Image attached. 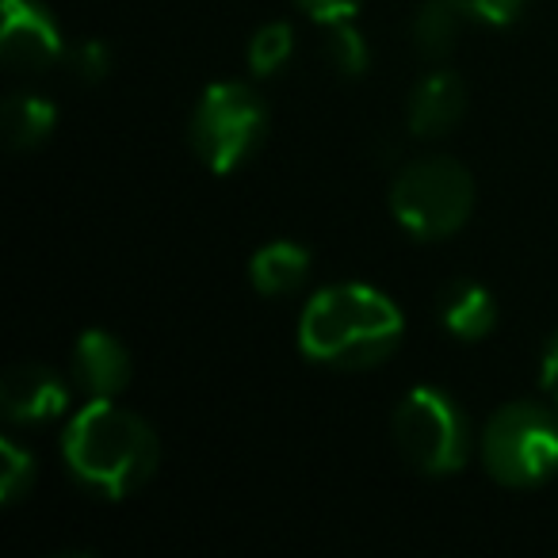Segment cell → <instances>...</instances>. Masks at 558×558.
Masks as SVG:
<instances>
[{
	"label": "cell",
	"instance_id": "18",
	"mask_svg": "<svg viewBox=\"0 0 558 558\" xmlns=\"http://www.w3.org/2000/svg\"><path fill=\"white\" fill-rule=\"evenodd\" d=\"M70 70L77 73V81L96 85V81H104V77H108V70H111V47H108V43H100V39H85L81 47H73Z\"/></svg>",
	"mask_w": 558,
	"mask_h": 558
},
{
	"label": "cell",
	"instance_id": "17",
	"mask_svg": "<svg viewBox=\"0 0 558 558\" xmlns=\"http://www.w3.org/2000/svg\"><path fill=\"white\" fill-rule=\"evenodd\" d=\"M35 482V459L16 440H0V501L16 505Z\"/></svg>",
	"mask_w": 558,
	"mask_h": 558
},
{
	"label": "cell",
	"instance_id": "1",
	"mask_svg": "<svg viewBox=\"0 0 558 558\" xmlns=\"http://www.w3.org/2000/svg\"><path fill=\"white\" fill-rule=\"evenodd\" d=\"M62 456L81 486L119 501L157 471V436L138 413L116 405V398H88L85 410L65 425Z\"/></svg>",
	"mask_w": 558,
	"mask_h": 558
},
{
	"label": "cell",
	"instance_id": "14",
	"mask_svg": "<svg viewBox=\"0 0 558 558\" xmlns=\"http://www.w3.org/2000/svg\"><path fill=\"white\" fill-rule=\"evenodd\" d=\"M463 20H466V12L459 0H425L417 9V16H413V47L425 58L451 54Z\"/></svg>",
	"mask_w": 558,
	"mask_h": 558
},
{
	"label": "cell",
	"instance_id": "16",
	"mask_svg": "<svg viewBox=\"0 0 558 558\" xmlns=\"http://www.w3.org/2000/svg\"><path fill=\"white\" fill-rule=\"evenodd\" d=\"M291 54H295V32H291L288 24H264L260 32L248 39L245 58L256 77H271V73H279L291 62Z\"/></svg>",
	"mask_w": 558,
	"mask_h": 558
},
{
	"label": "cell",
	"instance_id": "15",
	"mask_svg": "<svg viewBox=\"0 0 558 558\" xmlns=\"http://www.w3.org/2000/svg\"><path fill=\"white\" fill-rule=\"evenodd\" d=\"M322 50H326V62L344 77H360L372 62V50H367L364 35L352 27V20L322 24Z\"/></svg>",
	"mask_w": 558,
	"mask_h": 558
},
{
	"label": "cell",
	"instance_id": "13",
	"mask_svg": "<svg viewBox=\"0 0 558 558\" xmlns=\"http://www.w3.org/2000/svg\"><path fill=\"white\" fill-rule=\"evenodd\" d=\"M54 119H58V111L47 96L16 93L4 100V138L16 149H35L50 138Z\"/></svg>",
	"mask_w": 558,
	"mask_h": 558
},
{
	"label": "cell",
	"instance_id": "3",
	"mask_svg": "<svg viewBox=\"0 0 558 558\" xmlns=\"http://www.w3.org/2000/svg\"><path fill=\"white\" fill-rule=\"evenodd\" d=\"M398 226L421 241H444L466 226L474 210V180L451 157H421L398 172L390 187Z\"/></svg>",
	"mask_w": 558,
	"mask_h": 558
},
{
	"label": "cell",
	"instance_id": "21",
	"mask_svg": "<svg viewBox=\"0 0 558 558\" xmlns=\"http://www.w3.org/2000/svg\"><path fill=\"white\" fill-rule=\"evenodd\" d=\"M539 383H543V390H547V395L558 402V333L550 337L547 349H543V360H539Z\"/></svg>",
	"mask_w": 558,
	"mask_h": 558
},
{
	"label": "cell",
	"instance_id": "5",
	"mask_svg": "<svg viewBox=\"0 0 558 558\" xmlns=\"http://www.w3.org/2000/svg\"><path fill=\"white\" fill-rule=\"evenodd\" d=\"M268 134V108L256 88L241 81H218L192 111V149L210 172H233L260 149Z\"/></svg>",
	"mask_w": 558,
	"mask_h": 558
},
{
	"label": "cell",
	"instance_id": "12",
	"mask_svg": "<svg viewBox=\"0 0 558 558\" xmlns=\"http://www.w3.org/2000/svg\"><path fill=\"white\" fill-rule=\"evenodd\" d=\"M440 322L451 337L463 341H478L494 329L497 322V303L486 288H478L474 279H456L448 283L440 295Z\"/></svg>",
	"mask_w": 558,
	"mask_h": 558
},
{
	"label": "cell",
	"instance_id": "8",
	"mask_svg": "<svg viewBox=\"0 0 558 558\" xmlns=\"http://www.w3.org/2000/svg\"><path fill=\"white\" fill-rule=\"evenodd\" d=\"M0 410L20 425H43V421H54L70 410V387L54 367L20 364L0 383Z\"/></svg>",
	"mask_w": 558,
	"mask_h": 558
},
{
	"label": "cell",
	"instance_id": "20",
	"mask_svg": "<svg viewBox=\"0 0 558 558\" xmlns=\"http://www.w3.org/2000/svg\"><path fill=\"white\" fill-rule=\"evenodd\" d=\"M299 9L314 20V24H337V20H352L364 0H295Z\"/></svg>",
	"mask_w": 558,
	"mask_h": 558
},
{
	"label": "cell",
	"instance_id": "10",
	"mask_svg": "<svg viewBox=\"0 0 558 558\" xmlns=\"http://www.w3.org/2000/svg\"><path fill=\"white\" fill-rule=\"evenodd\" d=\"M466 88L451 70H436L417 81L410 96V131L417 138H444L463 119Z\"/></svg>",
	"mask_w": 558,
	"mask_h": 558
},
{
	"label": "cell",
	"instance_id": "6",
	"mask_svg": "<svg viewBox=\"0 0 558 558\" xmlns=\"http://www.w3.org/2000/svg\"><path fill=\"white\" fill-rule=\"evenodd\" d=\"M395 440L405 463L433 478L463 471L471 456V428L463 410L436 387H417L398 402Z\"/></svg>",
	"mask_w": 558,
	"mask_h": 558
},
{
	"label": "cell",
	"instance_id": "9",
	"mask_svg": "<svg viewBox=\"0 0 558 558\" xmlns=\"http://www.w3.org/2000/svg\"><path fill=\"white\" fill-rule=\"evenodd\" d=\"M73 383L88 398H116L131 383V352L108 329H88L73 349Z\"/></svg>",
	"mask_w": 558,
	"mask_h": 558
},
{
	"label": "cell",
	"instance_id": "2",
	"mask_svg": "<svg viewBox=\"0 0 558 558\" xmlns=\"http://www.w3.org/2000/svg\"><path fill=\"white\" fill-rule=\"evenodd\" d=\"M402 311L367 283L326 288L299 318V349L326 367H375L402 341Z\"/></svg>",
	"mask_w": 558,
	"mask_h": 558
},
{
	"label": "cell",
	"instance_id": "4",
	"mask_svg": "<svg viewBox=\"0 0 558 558\" xmlns=\"http://www.w3.org/2000/svg\"><path fill=\"white\" fill-rule=\"evenodd\" d=\"M482 463L501 486L527 489L558 474V413L539 402H509L482 428Z\"/></svg>",
	"mask_w": 558,
	"mask_h": 558
},
{
	"label": "cell",
	"instance_id": "7",
	"mask_svg": "<svg viewBox=\"0 0 558 558\" xmlns=\"http://www.w3.org/2000/svg\"><path fill=\"white\" fill-rule=\"evenodd\" d=\"M0 58L20 73H43L62 58V32L35 0H4Z\"/></svg>",
	"mask_w": 558,
	"mask_h": 558
},
{
	"label": "cell",
	"instance_id": "11",
	"mask_svg": "<svg viewBox=\"0 0 558 558\" xmlns=\"http://www.w3.org/2000/svg\"><path fill=\"white\" fill-rule=\"evenodd\" d=\"M306 276H311V253H306L299 241H268V245L256 248L253 260H248L253 288L268 299L299 291Z\"/></svg>",
	"mask_w": 558,
	"mask_h": 558
},
{
	"label": "cell",
	"instance_id": "19",
	"mask_svg": "<svg viewBox=\"0 0 558 558\" xmlns=\"http://www.w3.org/2000/svg\"><path fill=\"white\" fill-rule=\"evenodd\" d=\"M463 12L478 24H489V27H509L517 24L520 9H524V0H459Z\"/></svg>",
	"mask_w": 558,
	"mask_h": 558
}]
</instances>
